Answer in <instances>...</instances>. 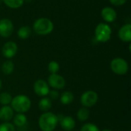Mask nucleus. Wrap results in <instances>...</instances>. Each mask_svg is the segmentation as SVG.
Returning a JSON list of instances; mask_svg holds the SVG:
<instances>
[{"instance_id":"obj_1","label":"nucleus","mask_w":131,"mask_h":131,"mask_svg":"<svg viewBox=\"0 0 131 131\" xmlns=\"http://www.w3.org/2000/svg\"><path fill=\"white\" fill-rule=\"evenodd\" d=\"M58 124V117L52 112H45L38 119V126L42 131H53Z\"/></svg>"},{"instance_id":"obj_2","label":"nucleus","mask_w":131,"mask_h":131,"mask_svg":"<svg viewBox=\"0 0 131 131\" xmlns=\"http://www.w3.org/2000/svg\"><path fill=\"white\" fill-rule=\"evenodd\" d=\"M31 102L28 97L24 94H18L15 97H12L11 101V107L14 111L24 114L29 111L31 108Z\"/></svg>"},{"instance_id":"obj_3","label":"nucleus","mask_w":131,"mask_h":131,"mask_svg":"<svg viewBox=\"0 0 131 131\" xmlns=\"http://www.w3.org/2000/svg\"><path fill=\"white\" fill-rule=\"evenodd\" d=\"M33 29L35 32L39 35H46L53 31L54 24L51 20L48 18H40L35 21Z\"/></svg>"},{"instance_id":"obj_4","label":"nucleus","mask_w":131,"mask_h":131,"mask_svg":"<svg viewBox=\"0 0 131 131\" xmlns=\"http://www.w3.org/2000/svg\"><path fill=\"white\" fill-rule=\"evenodd\" d=\"M94 34L97 41L105 43L111 39L112 30L109 25L106 23H99L95 28Z\"/></svg>"},{"instance_id":"obj_5","label":"nucleus","mask_w":131,"mask_h":131,"mask_svg":"<svg viewBox=\"0 0 131 131\" xmlns=\"http://www.w3.org/2000/svg\"><path fill=\"white\" fill-rule=\"evenodd\" d=\"M111 71L118 75H124L128 72L129 65L127 61L122 58H115L111 62Z\"/></svg>"},{"instance_id":"obj_6","label":"nucleus","mask_w":131,"mask_h":131,"mask_svg":"<svg viewBox=\"0 0 131 131\" xmlns=\"http://www.w3.org/2000/svg\"><path fill=\"white\" fill-rule=\"evenodd\" d=\"M98 101V94L94 91H87L84 92L80 98L81 105L84 107L90 108L94 106Z\"/></svg>"},{"instance_id":"obj_7","label":"nucleus","mask_w":131,"mask_h":131,"mask_svg":"<svg viewBox=\"0 0 131 131\" xmlns=\"http://www.w3.org/2000/svg\"><path fill=\"white\" fill-rule=\"evenodd\" d=\"M48 84L54 90H61L65 87L64 78L58 74H51L48 78Z\"/></svg>"},{"instance_id":"obj_8","label":"nucleus","mask_w":131,"mask_h":131,"mask_svg":"<svg viewBox=\"0 0 131 131\" xmlns=\"http://www.w3.org/2000/svg\"><path fill=\"white\" fill-rule=\"evenodd\" d=\"M14 30L12 21L8 18H2L0 20V36L8 38L12 35Z\"/></svg>"},{"instance_id":"obj_9","label":"nucleus","mask_w":131,"mask_h":131,"mask_svg":"<svg viewBox=\"0 0 131 131\" xmlns=\"http://www.w3.org/2000/svg\"><path fill=\"white\" fill-rule=\"evenodd\" d=\"M33 88H34V91H35V93L39 96V97H46L49 91H50V89H49V85L48 84V83L42 80V79H38L37 80L35 83H34V86H33Z\"/></svg>"},{"instance_id":"obj_10","label":"nucleus","mask_w":131,"mask_h":131,"mask_svg":"<svg viewBox=\"0 0 131 131\" xmlns=\"http://www.w3.org/2000/svg\"><path fill=\"white\" fill-rule=\"evenodd\" d=\"M17 51H18L17 45L12 41L5 43L2 48V53L3 56L6 58H13L16 54Z\"/></svg>"},{"instance_id":"obj_11","label":"nucleus","mask_w":131,"mask_h":131,"mask_svg":"<svg viewBox=\"0 0 131 131\" xmlns=\"http://www.w3.org/2000/svg\"><path fill=\"white\" fill-rule=\"evenodd\" d=\"M101 15L102 18L106 22H108V23L114 21L117 16L116 11L111 7H104L101 10Z\"/></svg>"},{"instance_id":"obj_12","label":"nucleus","mask_w":131,"mask_h":131,"mask_svg":"<svg viewBox=\"0 0 131 131\" xmlns=\"http://www.w3.org/2000/svg\"><path fill=\"white\" fill-rule=\"evenodd\" d=\"M119 38L124 42H130L131 41V25H124L118 31Z\"/></svg>"},{"instance_id":"obj_13","label":"nucleus","mask_w":131,"mask_h":131,"mask_svg":"<svg viewBox=\"0 0 131 131\" xmlns=\"http://www.w3.org/2000/svg\"><path fill=\"white\" fill-rule=\"evenodd\" d=\"M14 117V111L11 106L5 105L0 108V120L8 122Z\"/></svg>"},{"instance_id":"obj_14","label":"nucleus","mask_w":131,"mask_h":131,"mask_svg":"<svg viewBox=\"0 0 131 131\" xmlns=\"http://www.w3.org/2000/svg\"><path fill=\"white\" fill-rule=\"evenodd\" d=\"M60 125L64 130L71 131L75 127V121L72 117L65 116L61 119Z\"/></svg>"},{"instance_id":"obj_15","label":"nucleus","mask_w":131,"mask_h":131,"mask_svg":"<svg viewBox=\"0 0 131 131\" xmlns=\"http://www.w3.org/2000/svg\"><path fill=\"white\" fill-rule=\"evenodd\" d=\"M74 94L69 91H64L61 95H60V101L61 103L64 105H68L71 104L74 101Z\"/></svg>"},{"instance_id":"obj_16","label":"nucleus","mask_w":131,"mask_h":131,"mask_svg":"<svg viewBox=\"0 0 131 131\" xmlns=\"http://www.w3.org/2000/svg\"><path fill=\"white\" fill-rule=\"evenodd\" d=\"M52 107L51 101L46 97H42L38 102V108L40 111L44 112H48Z\"/></svg>"},{"instance_id":"obj_17","label":"nucleus","mask_w":131,"mask_h":131,"mask_svg":"<svg viewBox=\"0 0 131 131\" xmlns=\"http://www.w3.org/2000/svg\"><path fill=\"white\" fill-rule=\"evenodd\" d=\"M13 124L15 126L21 127L26 124L27 123V117L24 114H19L18 113L16 115L13 117Z\"/></svg>"},{"instance_id":"obj_18","label":"nucleus","mask_w":131,"mask_h":131,"mask_svg":"<svg viewBox=\"0 0 131 131\" xmlns=\"http://www.w3.org/2000/svg\"><path fill=\"white\" fill-rule=\"evenodd\" d=\"M89 116H90V111H89L88 108H87V107H81L78 111L77 117L80 121H82V122L86 121L89 118Z\"/></svg>"},{"instance_id":"obj_19","label":"nucleus","mask_w":131,"mask_h":131,"mask_svg":"<svg viewBox=\"0 0 131 131\" xmlns=\"http://www.w3.org/2000/svg\"><path fill=\"white\" fill-rule=\"evenodd\" d=\"M31 34V29L28 26H22L18 30V36L21 39H27Z\"/></svg>"},{"instance_id":"obj_20","label":"nucleus","mask_w":131,"mask_h":131,"mask_svg":"<svg viewBox=\"0 0 131 131\" xmlns=\"http://www.w3.org/2000/svg\"><path fill=\"white\" fill-rule=\"evenodd\" d=\"M14 64L12 61L10 60H8V61H5L3 64H2V72L6 74V75H9L11 74L13 71H14Z\"/></svg>"},{"instance_id":"obj_21","label":"nucleus","mask_w":131,"mask_h":131,"mask_svg":"<svg viewBox=\"0 0 131 131\" xmlns=\"http://www.w3.org/2000/svg\"><path fill=\"white\" fill-rule=\"evenodd\" d=\"M3 2L11 8H18L22 6L24 0H2Z\"/></svg>"},{"instance_id":"obj_22","label":"nucleus","mask_w":131,"mask_h":131,"mask_svg":"<svg viewBox=\"0 0 131 131\" xmlns=\"http://www.w3.org/2000/svg\"><path fill=\"white\" fill-rule=\"evenodd\" d=\"M12 100V97L11 96L10 94L7 92H3L0 94V104L3 106L5 105H8L11 104V101Z\"/></svg>"},{"instance_id":"obj_23","label":"nucleus","mask_w":131,"mask_h":131,"mask_svg":"<svg viewBox=\"0 0 131 131\" xmlns=\"http://www.w3.org/2000/svg\"><path fill=\"white\" fill-rule=\"evenodd\" d=\"M48 69L51 74H58V72L59 71V69H60V65L57 61H51L48 64Z\"/></svg>"},{"instance_id":"obj_24","label":"nucleus","mask_w":131,"mask_h":131,"mask_svg":"<svg viewBox=\"0 0 131 131\" xmlns=\"http://www.w3.org/2000/svg\"><path fill=\"white\" fill-rule=\"evenodd\" d=\"M81 131H100V130L97 127V126L94 124L87 123L81 127Z\"/></svg>"},{"instance_id":"obj_25","label":"nucleus","mask_w":131,"mask_h":131,"mask_svg":"<svg viewBox=\"0 0 131 131\" xmlns=\"http://www.w3.org/2000/svg\"><path fill=\"white\" fill-rule=\"evenodd\" d=\"M0 131H15V126L9 122L2 123L0 124Z\"/></svg>"},{"instance_id":"obj_26","label":"nucleus","mask_w":131,"mask_h":131,"mask_svg":"<svg viewBox=\"0 0 131 131\" xmlns=\"http://www.w3.org/2000/svg\"><path fill=\"white\" fill-rule=\"evenodd\" d=\"M48 95L49 96L48 98H49L51 101H56V100H58V99L59 98V97H60V94H59V92L58 91V90H54V89L52 90V91H50Z\"/></svg>"},{"instance_id":"obj_27","label":"nucleus","mask_w":131,"mask_h":131,"mask_svg":"<svg viewBox=\"0 0 131 131\" xmlns=\"http://www.w3.org/2000/svg\"><path fill=\"white\" fill-rule=\"evenodd\" d=\"M111 4L114 6H121L124 5L127 0H109Z\"/></svg>"},{"instance_id":"obj_28","label":"nucleus","mask_w":131,"mask_h":131,"mask_svg":"<svg viewBox=\"0 0 131 131\" xmlns=\"http://www.w3.org/2000/svg\"><path fill=\"white\" fill-rule=\"evenodd\" d=\"M101 131H112L111 130H109V129H104V130H103Z\"/></svg>"},{"instance_id":"obj_29","label":"nucleus","mask_w":131,"mask_h":131,"mask_svg":"<svg viewBox=\"0 0 131 131\" xmlns=\"http://www.w3.org/2000/svg\"><path fill=\"white\" fill-rule=\"evenodd\" d=\"M2 81H1V79H0V90H1V88H2Z\"/></svg>"}]
</instances>
